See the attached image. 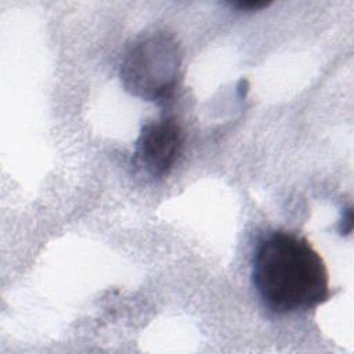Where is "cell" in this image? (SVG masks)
<instances>
[{
    "label": "cell",
    "mask_w": 354,
    "mask_h": 354,
    "mask_svg": "<svg viewBox=\"0 0 354 354\" xmlns=\"http://www.w3.org/2000/svg\"><path fill=\"white\" fill-rule=\"evenodd\" d=\"M252 282L264 307L275 314L314 308L330 296L321 254L308 239L288 231H272L259 241Z\"/></svg>",
    "instance_id": "obj_1"
},
{
    "label": "cell",
    "mask_w": 354,
    "mask_h": 354,
    "mask_svg": "<svg viewBox=\"0 0 354 354\" xmlns=\"http://www.w3.org/2000/svg\"><path fill=\"white\" fill-rule=\"evenodd\" d=\"M181 50L171 35L156 32L136 41L124 55L120 79L127 91L148 101L169 98L178 82Z\"/></svg>",
    "instance_id": "obj_2"
},
{
    "label": "cell",
    "mask_w": 354,
    "mask_h": 354,
    "mask_svg": "<svg viewBox=\"0 0 354 354\" xmlns=\"http://www.w3.org/2000/svg\"><path fill=\"white\" fill-rule=\"evenodd\" d=\"M184 145V134L173 118L145 123L136 141L134 163L152 178L170 173Z\"/></svg>",
    "instance_id": "obj_3"
},
{
    "label": "cell",
    "mask_w": 354,
    "mask_h": 354,
    "mask_svg": "<svg viewBox=\"0 0 354 354\" xmlns=\"http://www.w3.org/2000/svg\"><path fill=\"white\" fill-rule=\"evenodd\" d=\"M232 7L238 8V10H250V11H257L261 8L268 7L270 3L266 1H235V3H230Z\"/></svg>",
    "instance_id": "obj_4"
}]
</instances>
